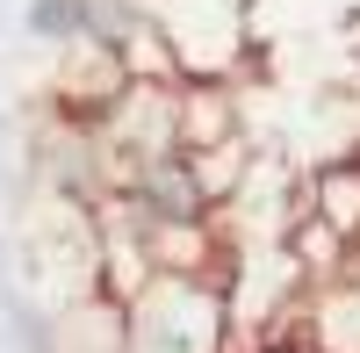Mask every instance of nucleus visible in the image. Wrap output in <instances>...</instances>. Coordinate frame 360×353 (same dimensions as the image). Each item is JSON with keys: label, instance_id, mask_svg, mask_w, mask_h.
I'll use <instances>...</instances> for the list:
<instances>
[{"label": "nucleus", "instance_id": "f257e3e1", "mask_svg": "<svg viewBox=\"0 0 360 353\" xmlns=\"http://www.w3.org/2000/svg\"><path fill=\"white\" fill-rule=\"evenodd\" d=\"M123 353H231V296L209 274H152L115 303Z\"/></svg>", "mask_w": 360, "mask_h": 353}, {"label": "nucleus", "instance_id": "f03ea898", "mask_svg": "<svg viewBox=\"0 0 360 353\" xmlns=\"http://www.w3.org/2000/svg\"><path fill=\"white\" fill-rule=\"evenodd\" d=\"M22 29H29L37 44L79 51V44H86V0H29V8H22Z\"/></svg>", "mask_w": 360, "mask_h": 353}]
</instances>
